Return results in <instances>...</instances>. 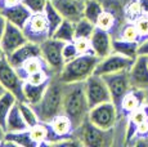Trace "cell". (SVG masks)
Returning a JSON list of instances; mask_svg holds the SVG:
<instances>
[{"label":"cell","mask_w":148,"mask_h":147,"mask_svg":"<svg viewBox=\"0 0 148 147\" xmlns=\"http://www.w3.org/2000/svg\"><path fill=\"white\" fill-rule=\"evenodd\" d=\"M89 110L84 81L63 83V114L72 121L75 131L88 117Z\"/></svg>","instance_id":"1"},{"label":"cell","mask_w":148,"mask_h":147,"mask_svg":"<svg viewBox=\"0 0 148 147\" xmlns=\"http://www.w3.org/2000/svg\"><path fill=\"white\" fill-rule=\"evenodd\" d=\"M39 120L50 123L57 115L63 112V83L58 78H52L40 102L34 104Z\"/></svg>","instance_id":"2"},{"label":"cell","mask_w":148,"mask_h":147,"mask_svg":"<svg viewBox=\"0 0 148 147\" xmlns=\"http://www.w3.org/2000/svg\"><path fill=\"white\" fill-rule=\"evenodd\" d=\"M99 61L101 58L94 53L79 54L76 58L66 62L61 72L56 76L62 83H81L94 74Z\"/></svg>","instance_id":"3"},{"label":"cell","mask_w":148,"mask_h":147,"mask_svg":"<svg viewBox=\"0 0 148 147\" xmlns=\"http://www.w3.org/2000/svg\"><path fill=\"white\" fill-rule=\"evenodd\" d=\"M76 131L79 132V139L84 146L90 147H104L112 145L113 134L112 129H101L92 123L89 119H85L84 123Z\"/></svg>","instance_id":"4"},{"label":"cell","mask_w":148,"mask_h":147,"mask_svg":"<svg viewBox=\"0 0 148 147\" xmlns=\"http://www.w3.org/2000/svg\"><path fill=\"white\" fill-rule=\"evenodd\" d=\"M23 79L19 76L16 67L9 63L7 57L0 59V84L5 90L13 93L18 101H25Z\"/></svg>","instance_id":"5"},{"label":"cell","mask_w":148,"mask_h":147,"mask_svg":"<svg viewBox=\"0 0 148 147\" xmlns=\"http://www.w3.org/2000/svg\"><path fill=\"white\" fill-rule=\"evenodd\" d=\"M103 79L106 81L108 89L111 93V100L116 104L120 112L121 102L124 97L127 94L130 87H132V81H130V75L129 71H121L116 74H108V75H103Z\"/></svg>","instance_id":"6"},{"label":"cell","mask_w":148,"mask_h":147,"mask_svg":"<svg viewBox=\"0 0 148 147\" xmlns=\"http://www.w3.org/2000/svg\"><path fill=\"white\" fill-rule=\"evenodd\" d=\"M117 115L119 109L112 101H110L92 107L88 114V119L98 128L107 131V129H113L117 121Z\"/></svg>","instance_id":"7"},{"label":"cell","mask_w":148,"mask_h":147,"mask_svg":"<svg viewBox=\"0 0 148 147\" xmlns=\"http://www.w3.org/2000/svg\"><path fill=\"white\" fill-rule=\"evenodd\" d=\"M84 85H85L88 103H89V109H92V107H94L99 103L112 101L111 100L110 89H108L103 76L93 74L84 81Z\"/></svg>","instance_id":"8"},{"label":"cell","mask_w":148,"mask_h":147,"mask_svg":"<svg viewBox=\"0 0 148 147\" xmlns=\"http://www.w3.org/2000/svg\"><path fill=\"white\" fill-rule=\"evenodd\" d=\"M63 45H64L63 41H59L54 38L47 39L40 44L41 57L47 62L52 74H56V75H58L64 66L63 53H62Z\"/></svg>","instance_id":"9"},{"label":"cell","mask_w":148,"mask_h":147,"mask_svg":"<svg viewBox=\"0 0 148 147\" xmlns=\"http://www.w3.org/2000/svg\"><path fill=\"white\" fill-rule=\"evenodd\" d=\"M23 32L26 35L28 41H32L35 44L40 45L42 41L47 39L52 38L50 36V30H49V23L45 17L44 12L42 13H32L30 19L23 27Z\"/></svg>","instance_id":"10"},{"label":"cell","mask_w":148,"mask_h":147,"mask_svg":"<svg viewBox=\"0 0 148 147\" xmlns=\"http://www.w3.org/2000/svg\"><path fill=\"white\" fill-rule=\"evenodd\" d=\"M134 61L135 59L125 57V56L120 54V53L112 52L107 57L101 58V61H99V63L97 65V67L94 70V74L103 76V75H108V74L130 71Z\"/></svg>","instance_id":"11"},{"label":"cell","mask_w":148,"mask_h":147,"mask_svg":"<svg viewBox=\"0 0 148 147\" xmlns=\"http://www.w3.org/2000/svg\"><path fill=\"white\" fill-rule=\"evenodd\" d=\"M27 41L28 40H27L26 35H25L23 30L8 21L5 32H4V35H3L1 40H0V44H1L5 56H9L10 53H13L14 50L18 49L19 47L26 44Z\"/></svg>","instance_id":"12"},{"label":"cell","mask_w":148,"mask_h":147,"mask_svg":"<svg viewBox=\"0 0 148 147\" xmlns=\"http://www.w3.org/2000/svg\"><path fill=\"white\" fill-rule=\"evenodd\" d=\"M64 19L76 23L84 18V0H50Z\"/></svg>","instance_id":"13"},{"label":"cell","mask_w":148,"mask_h":147,"mask_svg":"<svg viewBox=\"0 0 148 147\" xmlns=\"http://www.w3.org/2000/svg\"><path fill=\"white\" fill-rule=\"evenodd\" d=\"M92 50L99 58H104L112 53V38L110 35V31L99 29L95 26V30L90 38Z\"/></svg>","instance_id":"14"},{"label":"cell","mask_w":148,"mask_h":147,"mask_svg":"<svg viewBox=\"0 0 148 147\" xmlns=\"http://www.w3.org/2000/svg\"><path fill=\"white\" fill-rule=\"evenodd\" d=\"M36 56H41L40 45L32 43V41H27L26 44L19 47L18 49H16L13 53H10L9 56H7V58L13 67L18 69V67H21L28 58L36 57Z\"/></svg>","instance_id":"15"},{"label":"cell","mask_w":148,"mask_h":147,"mask_svg":"<svg viewBox=\"0 0 148 147\" xmlns=\"http://www.w3.org/2000/svg\"><path fill=\"white\" fill-rule=\"evenodd\" d=\"M130 81L136 88L148 87V62L147 56L139 54L129 71Z\"/></svg>","instance_id":"16"},{"label":"cell","mask_w":148,"mask_h":147,"mask_svg":"<svg viewBox=\"0 0 148 147\" xmlns=\"http://www.w3.org/2000/svg\"><path fill=\"white\" fill-rule=\"evenodd\" d=\"M50 129V138H56L57 141L61 138H67L75 132L72 121L68 119L67 115L63 112L57 115L50 123H48Z\"/></svg>","instance_id":"17"},{"label":"cell","mask_w":148,"mask_h":147,"mask_svg":"<svg viewBox=\"0 0 148 147\" xmlns=\"http://www.w3.org/2000/svg\"><path fill=\"white\" fill-rule=\"evenodd\" d=\"M0 12L5 16V18H7L10 23L21 27L22 30H23L25 25L27 23V21L30 19L31 14H32V12H31L22 1L19 3V4L13 5V7H8V8H4V9H0Z\"/></svg>","instance_id":"18"},{"label":"cell","mask_w":148,"mask_h":147,"mask_svg":"<svg viewBox=\"0 0 148 147\" xmlns=\"http://www.w3.org/2000/svg\"><path fill=\"white\" fill-rule=\"evenodd\" d=\"M28 126L27 123L25 120L23 115H22L21 110H19V104L18 101L14 103V106L10 110L9 115H8L7 119V128H5V132H23L27 131Z\"/></svg>","instance_id":"19"},{"label":"cell","mask_w":148,"mask_h":147,"mask_svg":"<svg viewBox=\"0 0 148 147\" xmlns=\"http://www.w3.org/2000/svg\"><path fill=\"white\" fill-rule=\"evenodd\" d=\"M139 44L140 41H129L124 39H112V52L135 59L139 56Z\"/></svg>","instance_id":"20"},{"label":"cell","mask_w":148,"mask_h":147,"mask_svg":"<svg viewBox=\"0 0 148 147\" xmlns=\"http://www.w3.org/2000/svg\"><path fill=\"white\" fill-rule=\"evenodd\" d=\"M143 101H144V97H143L142 90L130 89L121 102L120 112H125V114L130 115L133 111H135V110H138L139 107L143 106Z\"/></svg>","instance_id":"21"},{"label":"cell","mask_w":148,"mask_h":147,"mask_svg":"<svg viewBox=\"0 0 148 147\" xmlns=\"http://www.w3.org/2000/svg\"><path fill=\"white\" fill-rule=\"evenodd\" d=\"M41 70H48L49 72H52L49 70V67H48L47 62L44 61V58H42L41 56H36V57L28 58L21 67L17 69V71H18L19 76H21L25 81L28 75H31V74H34V72L41 71Z\"/></svg>","instance_id":"22"},{"label":"cell","mask_w":148,"mask_h":147,"mask_svg":"<svg viewBox=\"0 0 148 147\" xmlns=\"http://www.w3.org/2000/svg\"><path fill=\"white\" fill-rule=\"evenodd\" d=\"M49 81L45 84H40V85H36V84H31V83L25 81L23 83V95H25L23 102L30 103L31 106L40 102L45 90H47V87H48V84H49Z\"/></svg>","instance_id":"23"},{"label":"cell","mask_w":148,"mask_h":147,"mask_svg":"<svg viewBox=\"0 0 148 147\" xmlns=\"http://www.w3.org/2000/svg\"><path fill=\"white\" fill-rule=\"evenodd\" d=\"M17 98L13 93L8 92V90H4L3 94L0 95V126L5 131L7 128V119L8 115H9L10 110L14 106V103L17 102Z\"/></svg>","instance_id":"24"},{"label":"cell","mask_w":148,"mask_h":147,"mask_svg":"<svg viewBox=\"0 0 148 147\" xmlns=\"http://www.w3.org/2000/svg\"><path fill=\"white\" fill-rule=\"evenodd\" d=\"M1 145H14V146H36L30 135V131L23 132H7Z\"/></svg>","instance_id":"25"},{"label":"cell","mask_w":148,"mask_h":147,"mask_svg":"<svg viewBox=\"0 0 148 147\" xmlns=\"http://www.w3.org/2000/svg\"><path fill=\"white\" fill-rule=\"evenodd\" d=\"M52 38L63 41V43H72L75 40V23L64 19L61 26L53 32Z\"/></svg>","instance_id":"26"},{"label":"cell","mask_w":148,"mask_h":147,"mask_svg":"<svg viewBox=\"0 0 148 147\" xmlns=\"http://www.w3.org/2000/svg\"><path fill=\"white\" fill-rule=\"evenodd\" d=\"M44 14L48 19V23H49V30H50V36L53 35V32L61 26V23L64 21V18L62 17L61 13L57 10V8L53 5V3L50 0H48L47 7L44 9Z\"/></svg>","instance_id":"27"},{"label":"cell","mask_w":148,"mask_h":147,"mask_svg":"<svg viewBox=\"0 0 148 147\" xmlns=\"http://www.w3.org/2000/svg\"><path fill=\"white\" fill-rule=\"evenodd\" d=\"M30 131V135L32 138V141L38 145H42L44 142L50 139V129H49V125L48 123H38L36 125H34L32 128L28 129Z\"/></svg>","instance_id":"28"},{"label":"cell","mask_w":148,"mask_h":147,"mask_svg":"<svg viewBox=\"0 0 148 147\" xmlns=\"http://www.w3.org/2000/svg\"><path fill=\"white\" fill-rule=\"evenodd\" d=\"M103 12L104 9L98 0H84V17L93 23H97Z\"/></svg>","instance_id":"29"},{"label":"cell","mask_w":148,"mask_h":147,"mask_svg":"<svg viewBox=\"0 0 148 147\" xmlns=\"http://www.w3.org/2000/svg\"><path fill=\"white\" fill-rule=\"evenodd\" d=\"M146 120H148V107L142 106V107H139L138 110L133 111L132 114L129 115V126H133V129H129V131H132V133L127 134V138L133 137V135L135 134L136 126Z\"/></svg>","instance_id":"30"},{"label":"cell","mask_w":148,"mask_h":147,"mask_svg":"<svg viewBox=\"0 0 148 147\" xmlns=\"http://www.w3.org/2000/svg\"><path fill=\"white\" fill-rule=\"evenodd\" d=\"M95 30V23H93L92 21L84 18H81L80 21H77L75 23V39L76 38H85L90 39Z\"/></svg>","instance_id":"31"},{"label":"cell","mask_w":148,"mask_h":147,"mask_svg":"<svg viewBox=\"0 0 148 147\" xmlns=\"http://www.w3.org/2000/svg\"><path fill=\"white\" fill-rule=\"evenodd\" d=\"M18 104H19V110H21L22 115H23L25 120H26V123H27L28 129L32 128V126L36 125L38 123H40V120H39V117H38V114L35 112L34 107L31 106L30 103L23 102V101H18Z\"/></svg>","instance_id":"32"},{"label":"cell","mask_w":148,"mask_h":147,"mask_svg":"<svg viewBox=\"0 0 148 147\" xmlns=\"http://www.w3.org/2000/svg\"><path fill=\"white\" fill-rule=\"evenodd\" d=\"M120 39L129 40V41H140V36H139V32H138V30H136V26L134 22L127 23L122 27Z\"/></svg>","instance_id":"33"},{"label":"cell","mask_w":148,"mask_h":147,"mask_svg":"<svg viewBox=\"0 0 148 147\" xmlns=\"http://www.w3.org/2000/svg\"><path fill=\"white\" fill-rule=\"evenodd\" d=\"M115 22H116L115 16H113L111 12H106V10H104V12L101 14V17L98 18L95 26L99 27V29L106 30V31H111L113 29V26H115Z\"/></svg>","instance_id":"34"},{"label":"cell","mask_w":148,"mask_h":147,"mask_svg":"<svg viewBox=\"0 0 148 147\" xmlns=\"http://www.w3.org/2000/svg\"><path fill=\"white\" fill-rule=\"evenodd\" d=\"M50 74H52V72H49L48 70H41V71L34 72V74H31V75H28L25 81L31 83V84H36V85L45 84V83H48V81L52 79Z\"/></svg>","instance_id":"35"},{"label":"cell","mask_w":148,"mask_h":147,"mask_svg":"<svg viewBox=\"0 0 148 147\" xmlns=\"http://www.w3.org/2000/svg\"><path fill=\"white\" fill-rule=\"evenodd\" d=\"M134 23L139 32V36H140V41L148 39V16L142 14L138 19H135Z\"/></svg>","instance_id":"36"},{"label":"cell","mask_w":148,"mask_h":147,"mask_svg":"<svg viewBox=\"0 0 148 147\" xmlns=\"http://www.w3.org/2000/svg\"><path fill=\"white\" fill-rule=\"evenodd\" d=\"M22 3L32 13H42L47 7L48 0H22Z\"/></svg>","instance_id":"37"},{"label":"cell","mask_w":148,"mask_h":147,"mask_svg":"<svg viewBox=\"0 0 148 147\" xmlns=\"http://www.w3.org/2000/svg\"><path fill=\"white\" fill-rule=\"evenodd\" d=\"M75 47L77 49L79 54H86V53H93L92 50V44H90V39L85 38H76L73 40Z\"/></svg>","instance_id":"38"},{"label":"cell","mask_w":148,"mask_h":147,"mask_svg":"<svg viewBox=\"0 0 148 147\" xmlns=\"http://www.w3.org/2000/svg\"><path fill=\"white\" fill-rule=\"evenodd\" d=\"M62 53H63V59H64V63L68 61H71V59L76 58L79 56V52L77 49H76L75 47V43H64L63 45V50H62Z\"/></svg>","instance_id":"39"},{"label":"cell","mask_w":148,"mask_h":147,"mask_svg":"<svg viewBox=\"0 0 148 147\" xmlns=\"http://www.w3.org/2000/svg\"><path fill=\"white\" fill-rule=\"evenodd\" d=\"M135 134L140 135V137H146V135H148V120L143 121V123H140L138 126H136Z\"/></svg>","instance_id":"40"},{"label":"cell","mask_w":148,"mask_h":147,"mask_svg":"<svg viewBox=\"0 0 148 147\" xmlns=\"http://www.w3.org/2000/svg\"><path fill=\"white\" fill-rule=\"evenodd\" d=\"M7 23H8V19L5 18V16L0 12V40H1L3 35L5 32V29H7Z\"/></svg>","instance_id":"41"},{"label":"cell","mask_w":148,"mask_h":147,"mask_svg":"<svg viewBox=\"0 0 148 147\" xmlns=\"http://www.w3.org/2000/svg\"><path fill=\"white\" fill-rule=\"evenodd\" d=\"M22 0H0V9H4L8 7H13L16 4H19Z\"/></svg>","instance_id":"42"},{"label":"cell","mask_w":148,"mask_h":147,"mask_svg":"<svg viewBox=\"0 0 148 147\" xmlns=\"http://www.w3.org/2000/svg\"><path fill=\"white\" fill-rule=\"evenodd\" d=\"M139 54L148 56V39H144V40L140 41V44H139Z\"/></svg>","instance_id":"43"},{"label":"cell","mask_w":148,"mask_h":147,"mask_svg":"<svg viewBox=\"0 0 148 147\" xmlns=\"http://www.w3.org/2000/svg\"><path fill=\"white\" fill-rule=\"evenodd\" d=\"M139 5H140V9L143 14L148 16V0H138Z\"/></svg>","instance_id":"44"},{"label":"cell","mask_w":148,"mask_h":147,"mask_svg":"<svg viewBox=\"0 0 148 147\" xmlns=\"http://www.w3.org/2000/svg\"><path fill=\"white\" fill-rule=\"evenodd\" d=\"M5 133H7V132H5L4 129L0 126V145L3 143V141H4V138H5Z\"/></svg>","instance_id":"45"},{"label":"cell","mask_w":148,"mask_h":147,"mask_svg":"<svg viewBox=\"0 0 148 147\" xmlns=\"http://www.w3.org/2000/svg\"><path fill=\"white\" fill-rule=\"evenodd\" d=\"M4 57H7V56H5L4 50H3V47H1V44H0V59H3Z\"/></svg>","instance_id":"46"},{"label":"cell","mask_w":148,"mask_h":147,"mask_svg":"<svg viewBox=\"0 0 148 147\" xmlns=\"http://www.w3.org/2000/svg\"><path fill=\"white\" fill-rule=\"evenodd\" d=\"M4 90H5V89H4V88H3V87H1V84H0V95H1V94H3V92H4Z\"/></svg>","instance_id":"47"},{"label":"cell","mask_w":148,"mask_h":147,"mask_svg":"<svg viewBox=\"0 0 148 147\" xmlns=\"http://www.w3.org/2000/svg\"><path fill=\"white\" fill-rule=\"evenodd\" d=\"M147 62H148V56H147Z\"/></svg>","instance_id":"48"}]
</instances>
